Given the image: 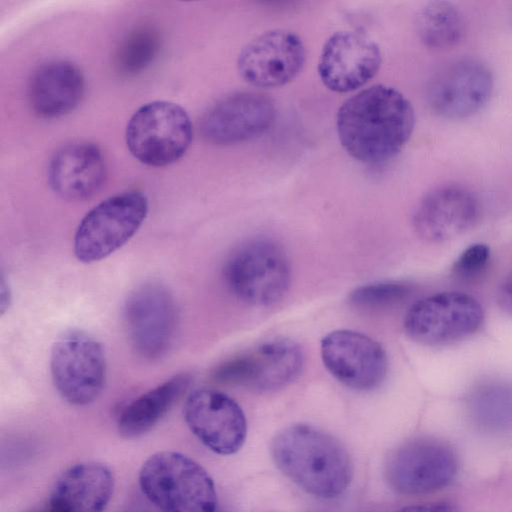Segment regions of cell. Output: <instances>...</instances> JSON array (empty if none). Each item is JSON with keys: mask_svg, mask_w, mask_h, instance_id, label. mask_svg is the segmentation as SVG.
<instances>
[{"mask_svg": "<svg viewBox=\"0 0 512 512\" xmlns=\"http://www.w3.org/2000/svg\"><path fill=\"white\" fill-rule=\"evenodd\" d=\"M415 126L410 101L396 88L376 84L346 99L336 115L342 147L365 164L385 163L397 156Z\"/></svg>", "mask_w": 512, "mask_h": 512, "instance_id": "6da1fadb", "label": "cell"}, {"mask_svg": "<svg viewBox=\"0 0 512 512\" xmlns=\"http://www.w3.org/2000/svg\"><path fill=\"white\" fill-rule=\"evenodd\" d=\"M271 454L284 475L317 498L339 497L352 479V463L345 447L310 425L296 424L278 432Z\"/></svg>", "mask_w": 512, "mask_h": 512, "instance_id": "7a4b0ae2", "label": "cell"}, {"mask_svg": "<svg viewBox=\"0 0 512 512\" xmlns=\"http://www.w3.org/2000/svg\"><path fill=\"white\" fill-rule=\"evenodd\" d=\"M142 493L161 512H216L217 493L209 473L189 456L161 451L139 471Z\"/></svg>", "mask_w": 512, "mask_h": 512, "instance_id": "3957f363", "label": "cell"}, {"mask_svg": "<svg viewBox=\"0 0 512 512\" xmlns=\"http://www.w3.org/2000/svg\"><path fill=\"white\" fill-rule=\"evenodd\" d=\"M148 209V198L141 191L106 198L81 219L73 241L75 257L85 264L107 258L135 235Z\"/></svg>", "mask_w": 512, "mask_h": 512, "instance_id": "277c9868", "label": "cell"}, {"mask_svg": "<svg viewBox=\"0 0 512 512\" xmlns=\"http://www.w3.org/2000/svg\"><path fill=\"white\" fill-rule=\"evenodd\" d=\"M125 138L135 159L148 166L163 167L184 156L192 142L193 127L184 108L158 100L142 105L133 113Z\"/></svg>", "mask_w": 512, "mask_h": 512, "instance_id": "5b68a950", "label": "cell"}, {"mask_svg": "<svg viewBox=\"0 0 512 512\" xmlns=\"http://www.w3.org/2000/svg\"><path fill=\"white\" fill-rule=\"evenodd\" d=\"M224 280L234 296L255 306L280 300L287 292L291 270L282 248L266 238L248 240L228 258Z\"/></svg>", "mask_w": 512, "mask_h": 512, "instance_id": "8992f818", "label": "cell"}, {"mask_svg": "<svg viewBox=\"0 0 512 512\" xmlns=\"http://www.w3.org/2000/svg\"><path fill=\"white\" fill-rule=\"evenodd\" d=\"M50 372L57 392L67 403L88 405L104 388L106 359L103 348L85 332H66L52 345Z\"/></svg>", "mask_w": 512, "mask_h": 512, "instance_id": "52a82bcc", "label": "cell"}, {"mask_svg": "<svg viewBox=\"0 0 512 512\" xmlns=\"http://www.w3.org/2000/svg\"><path fill=\"white\" fill-rule=\"evenodd\" d=\"M484 321L481 304L458 291L436 293L415 302L404 319L406 334L428 346H441L466 339Z\"/></svg>", "mask_w": 512, "mask_h": 512, "instance_id": "ba28073f", "label": "cell"}, {"mask_svg": "<svg viewBox=\"0 0 512 512\" xmlns=\"http://www.w3.org/2000/svg\"><path fill=\"white\" fill-rule=\"evenodd\" d=\"M303 364L304 354L296 342L276 338L221 363L213 377L227 385L260 392L273 391L295 380Z\"/></svg>", "mask_w": 512, "mask_h": 512, "instance_id": "9c48e42d", "label": "cell"}, {"mask_svg": "<svg viewBox=\"0 0 512 512\" xmlns=\"http://www.w3.org/2000/svg\"><path fill=\"white\" fill-rule=\"evenodd\" d=\"M176 304L166 286L148 282L128 296L124 319L135 352L146 360H156L168 351L176 328Z\"/></svg>", "mask_w": 512, "mask_h": 512, "instance_id": "30bf717a", "label": "cell"}, {"mask_svg": "<svg viewBox=\"0 0 512 512\" xmlns=\"http://www.w3.org/2000/svg\"><path fill=\"white\" fill-rule=\"evenodd\" d=\"M183 416L193 435L218 455H233L245 443V414L239 404L223 392L209 388L192 391L185 400Z\"/></svg>", "mask_w": 512, "mask_h": 512, "instance_id": "8fae6325", "label": "cell"}, {"mask_svg": "<svg viewBox=\"0 0 512 512\" xmlns=\"http://www.w3.org/2000/svg\"><path fill=\"white\" fill-rule=\"evenodd\" d=\"M457 459L446 444L427 438L408 441L388 458L390 486L406 495H420L448 485L456 475Z\"/></svg>", "mask_w": 512, "mask_h": 512, "instance_id": "7c38bea8", "label": "cell"}, {"mask_svg": "<svg viewBox=\"0 0 512 512\" xmlns=\"http://www.w3.org/2000/svg\"><path fill=\"white\" fill-rule=\"evenodd\" d=\"M306 50L292 31H266L244 46L237 60L241 78L251 86L271 89L291 82L301 72Z\"/></svg>", "mask_w": 512, "mask_h": 512, "instance_id": "4fadbf2b", "label": "cell"}, {"mask_svg": "<svg viewBox=\"0 0 512 512\" xmlns=\"http://www.w3.org/2000/svg\"><path fill=\"white\" fill-rule=\"evenodd\" d=\"M276 117L274 101L265 94L234 92L212 104L202 115L200 132L214 145H233L264 134Z\"/></svg>", "mask_w": 512, "mask_h": 512, "instance_id": "5bb4252c", "label": "cell"}, {"mask_svg": "<svg viewBox=\"0 0 512 512\" xmlns=\"http://www.w3.org/2000/svg\"><path fill=\"white\" fill-rule=\"evenodd\" d=\"M321 357L332 376L352 389L373 390L387 374L382 346L357 331L340 329L328 333L321 341Z\"/></svg>", "mask_w": 512, "mask_h": 512, "instance_id": "9a60e30c", "label": "cell"}, {"mask_svg": "<svg viewBox=\"0 0 512 512\" xmlns=\"http://www.w3.org/2000/svg\"><path fill=\"white\" fill-rule=\"evenodd\" d=\"M493 92L489 68L477 59L455 60L437 72L428 86L432 110L449 119L470 117L488 103Z\"/></svg>", "mask_w": 512, "mask_h": 512, "instance_id": "2e32d148", "label": "cell"}, {"mask_svg": "<svg viewBox=\"0 0 512 512\" xmlns=\"http://www.w3.org/2000/svg\"><path fill=\"white\" fill-rule=\"evenodd\" d=\"M381 63V50L370 37L358 31H338L323 45L318 74L326 88L346 93L369 82Z\"/></svg>", "mask_w": 512, "mask_h": 512, "instance_id": "e0dca14e", "label": "cell"}, {"mask_svg": "<svg viewBox=\"0 0 512 512\" xmlns=\"http://www.w3.org/2000/svg\"><path fill=\"white\" fill-rule=\"evenodd\" d=\"M477 198L467 189L448 185L427 193L418 203L413 224L425 240L443 242L469 230L479 217Z\"/></svg>", "mask_w": 512, "mask_h": 512, "instance_id": "ac0fdd59", "label": "cell"}, {"mask_svg": "<svg viewBox=\"0 0 512 512\" xmlns=\"http://www.w3.org/2000/svg\"><path fill=\"white\" fill-rule=\"evenodd\" d=\"M114 491V477L106 465L86 461L63 471L44 506L33 512H104Z\"/></svg>", "mask_w": 512, "mask_h": 512, "instance_id": "d6986e66", "label": "cell"}, {"mask_svg": "<svg viewBox=\"0 0 512 512\" xmlns=\"http://www.w3.org/2000/svg\"><path fill=\"white\" fill-rule=\"evenodd\" d=\"M107 176V166L100 148L88 142L62 146L48 166V181L61 198L82 201L97 194Z\"/></svg>", "mask_w": 512, "mask_h": 512, "instance_id": "ffe728a7", "label": "cell"}, {"mask_svg": "<svg viewBox=\"0 0 512 512\" xmlns=\"http://www.w3.org/2000/svg\"><path fill=\"white\" fill-rule=\"evenodd\" d=\"M84 90V76L79 67L60 60L44 64L33 73L28 85V98L34 113L52 119L73 111Z\"/></svg>", "mask_w": 512, "mask_h": 512, "instance_id": "44dd1931", "label": "cell"}, {"mask_svg": "<svg viewBox=\"0 0 512 512\" xmlns=\"http://www.w3.org/2000/svg\"><path fill=\"white\" fill-rule=\"evenodd\" d=\"M190 381L188 374H177L130 402L118 417L120 435L133 439L150 431L181 398Z\"/></svg>", "mask_w": 512, "mask_h": 512, "instance_id": "7402d4cb", "label": "cell"}, {"mask_svg": "<svg viewBox=\"0 0 512 512\" xmlns=\"http://www.w3.org/2000/svg\"><path fill=\"white\" fill-rule=\"evenodd\" d=\"M466 407L472 422L493 434L512 432V383L490 380L469 393Z\"/></svg>", "mask_w": 512, "mask_h": 512, "instance_id": "603a6c76", "label": "cell"}, {"mask_svg": "<svg viewBox=\"0 0 512 512\" xmlns=\"http://www.w3.org/2000/svg\"><path fill=\"white\" fill-rule=\"evenodd\" d=\"M415 25L421 42L437 50L457 45L465 31L464 19L459 9L442 0L426 3L417 13Z\"/></svg>", "mask_w": 512, "mask_h": 512, "instance_id": "cb8c5ba5", "label": "cell"}, {"mask_svg": "<svg viewBox=\"0 0 512 512\" xmlns=\"http://www.w3.org/2000/svg\"><path fill=\"white\" fill-rule=\"evenodd\" d=\"M160 41L159 32L151 26H142L130 32L115 55L118 72L131 76L146 69L157 56Z\"/></svg>", "mask_w": 512, "mask_h": 512, "instance_id": "d4e9b609", "label": "cell"}, {"mask_svg": "<svg viewBox=\"0 0 512 512\" xmlns=\"http://www.w3.org/2000/svg\"><path fill=\"white\" fill-rule=\"evenodd\" d=\"M414 286L406 281H384L362 285L353 290L350 302L358 308L380 309L391 307L408 299Z\"/></svg>", "mask_w": 512, "mask_h": 512, "instance_id": "484cf974", "label": "cell"}, {"mask_svg": "<svg viewBox=\"0 0 512 512\" xmlns=\"http://www.w3.org/2000/svg\"><path fill=\"white\" fill-rule=\"evenodd\" d=\"M490 260L489 247L476 243L467 247L454 262L452 271L462 281H473L486 270Z\"/></svg>", "mask_w": 512, "mask_h": 512, "instance_id": "4316f807", "label": "cell"}, {"mask_svg": "<svg viewBox=\"0 0 512 512\" xmlns=\"http://www.w3.org/2000/svg\"><path fill=\"white\" fill-rule=\"evenodd\" d=\"M496 299L499 307L512 315V271L500 283Z\"/></svg>", "mask_w": 512, "mask_h": 512, "instance_id": "83f0119b", "label": "cell"}, {"mask_svg": "<svg viewBox=\"0 0 512 512\" xmlns=\"http://www.w3.org/2000/svg\"><path fill=\"white\" fill-rule=\"evenodd\" d=\"M397 512H459V510L451 503L436 502L406 506Z\"/></svg>", "mask_w": 512, "mask_h": 512, "instance_id": "f1b7e54d", "label": "cell"}, {"mask_svg": "<svg viewBox=\"0 0 512 512\" xmlns=\"http://www.w3.org/2000/svg\"><path fill=\"white\" fill-rule=\"evenodd\" d=\"M0 283V310L1 314L3 315L5 311L9 309L11 302V292L4 275L1 276Z\"/></svg>", "mask_w": 512, "mask_h": 512, "instance_id": "f546056e", "label": "cell"}]
</instances>
